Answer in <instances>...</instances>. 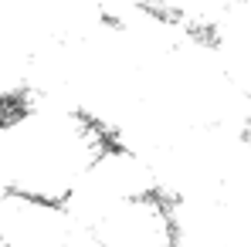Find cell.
Listing matches in <instances>:
<instances>
[{
  "label": "cell",
  "instance_id": "cell-1",
  "mask_svg": "<svg viewBox=\"0 0 251 247\" xmlns=\"http://www.w3.org/2000/svg\"><path fill=\"white\" fill-rule=\"evenodd\" d=\"M173 247H251V220L221 193L170 200Z\"/></svg>",
  "mask_w": 251,
  "mask_h": 247
}]
</instances>
